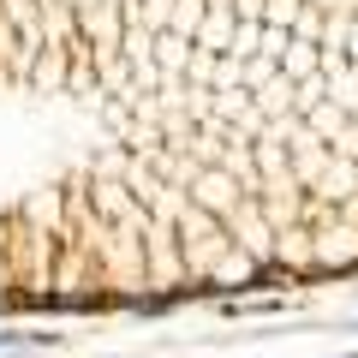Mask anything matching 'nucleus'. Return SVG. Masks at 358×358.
<instances>
[{
    "mask_svg": "<svg viewBox=\"0 0 358 358\" xmlns=\"http://www.w3.org/2000/svg\"><path fill=\"white\" fill-rule=\"evenodd\" d=\"M358 275V0H0V317Z\"/></svg>",
    "mask_w": 358,
    "mask_h": 358,
    "instance_id": "obj_1",
    "label": "nucleus"
}]
</instances>
